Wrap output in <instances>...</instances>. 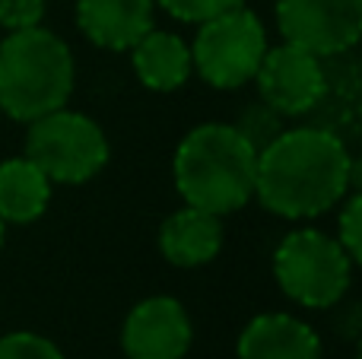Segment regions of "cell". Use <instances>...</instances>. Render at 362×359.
<instances>
[{
    "label": "cell",
    "mask_w": 362,
    "mask_h": 359,
    "mask_svg": "<svg viewBox=\"0 0 362 359\" xmlns=\"http://www.w3.org/2000/svg\"><path fill=\"white\" fill-rule=\"evenodd\" d=\"M238 359H321V341L296 315H257L238 334Z\"/></svg>",
    "instance_id": "cell-11"
},
{
    "label": "cell",
    "mask_w": 362,
    "mask_h": 359,
    "mask_svg": "<svg viewBox=\"0 0 362 359\" xmlns=\"http://www.w3.org/2000/svg\"><path fill=\"white\" fill-rule=\"evenodd\" d=\"M334 239L344 245V252L353 261H362V197L350 194L344 204V213L337 220V235Z\"/></svg>",
    "instance_id": "cell-17"
},
{
    "label": "cell",
    "mask_w": 362,
    "mask_h": 359,
    "mask_svg": "<svg viewBox=\"0 0 362 359\" xmlns=\"http://www.w3.org/2000/svg\"><path fill=\"white\" fill-rule=\"evenodd\" d=\"M356 261L334 235L296 229L276 245L274 277L293 302L305 309H331L344 299Z\"/></svg>",
    "instance_id": "cell-4"
},
{
    "label": "cell",
    "mask_w": 362,
    "mask_h": 359,
    "mask_svg": "<svg viewBox=\"0 0 362 359\" xmlns=\"http://www.w3.org/2000/svg\"><path fill=\"white\" fill-rule=\"evenodd\" d=\"M0 359H64L57 343L32 331H13L0 337Z\"/></svg>",
    "instance_id": "cell-15"
},
{
    "label": "cell",
    "mask_w": 362,
    "mask_h": 359,
    "mask_svg": "<svg viewBox=\"0 0 362 359\" xmlns=\"http://www.w3.org/2000/svg\"><path fill=\"white\" fill-rule=\"evenodd\" d=\"M191 318L172 296H150L131 309L121 328L127 359H185L191 350Z\"/></svg>",
    "instance_id": "cell-9"
},
{
    "label": "cell",
    "mask_w": 362,
    "mask_h": 359,
    "mask_svg": "<svg viewBox=\"0 0 362 359\" xmlns=\"http://www.w3.org/2000/svg\"><path fill=\"white\" fill-rule=\"evenodd\" d=\"M4 235H6V223L0 220V245H4Z\"/></svg>",
    "instance_id": "cell-19"
},
{
    "label": "cell",
    "mask_w": 362,
    "mask_h": 359,
    "mask_svg": "<svg viewBox=\"0 0 362 359\" xmlns=\"http://www.w3.org/2000/svg\"><path fill=\"white\" fill-rule=\"evenodd\" d=\"M131 61L140 83L153 93H172L185 86L194 70L191 45H185V38H178L175 32H163L156 25L131 48Z\"/></svg>",
    "instance_id": "cell-13"
},
{
    "label": "cell",
    "mask_w": 362,
    "mask_h": 359,
    "mask_svg": "<svg viewBox=\"0 0 362 359\" xmlns=\"http://www.w3.org/2000/svg\"><path fill=\"white\" fill-rule=\"evenodd\" d=\"M175 188L187 207L235 213L255 197L257 146L235 124H200L175 150Z\"/></svg>",
    "instance_id": "cell-2"
},
{
    "label": "cell",
    "mask_w": 362,
    "mask_h": 359,
    "mask_svg": "<svg viewBox=\"0 0 362 359\" xmlns=\"http://www.w3.org/2000/svg\"><path fill=\"white\" fill-rule=\"evenodd\" d=\"M74 93V54L54 32L32 29L6 32L0 42V108L13 121L42 118L67 105Z\"/></svg>",
    "instance_id": "cell-3"
},
{
    "label": "cell",
    "mask_w": 362,
    "mask_h": 359,
    "mask_svg": "<svg viewBox=\"0 0 362 359\" xmlns=\"http://www.w3.org/2000/svg\"><path fill=\"white\" fill-rule=\"evenodd\" d=\"M356 163L344 140L321 127H293L274 134L257 150L255 197L270 213L308 220L346 197Z\"/></svg>",
    "instance_id": "cell-1"
},
{
    "label": "cell",
    "mask_w": 362,
    "mask_h": 359,
    "mask_svg": "<svg viewBox=\"0 0 362 359\" xmlns=\"http://www.w3.org/2000/svg\"><path fill=\"white\" fill-rule=\"evenodd\" d=\"M255 83L264 105L276 114H286V118L312 112L327 89L321 57L293 42H283L276 48L264 51Z\"/></svg>",
    "instance_id": "cell-8"
},
{
    "label": "cell",
    "mask_w": 362,
    "mask_h": 359,
    "mask_svg": "<svg viewBox=\"0 0 362 359\" xmlns=\"http://www.w3.org/2000/svg\"><path fill=\"white\" fill-rule=\"evenodd\" d=\"M276 23L286 42L312 54H344L359 42L362 0H276Z\"/></svg>",
    "instance_id": "cell-7"
},
{
    "label": "cell",
    "mask_w": 362,
    "mask_h": 359,
    "mask_svg": "<svg viewBox=\"0 0 362 359\" xmlns=\"http://www.w3.org/2000/svg\"><path fill=\"white\" fill-rule=\"evenodd\" d=\"M159 4L169 16L181 19V23H204V19L216 16V13H226L232 6H242V0H153Z\"/></svg>",
    "instance_id": "cell-16"
},
{
    "label": "cell",
    "mask_w": 362,
    "mask_h": 359,
    "mask_svg": "<svg viewBox=\"0 0 362 359\" xmlns=\"http://www.w3.org/2000/svg\"><path fill=\"white\" fill-rule=\"evenodd\" d=\"M153 0H76V23L93 45L131 51L153 29Z\"/></svg>",
    "instance_id": "cell-10"
},
{
    "label": "cell",
    "mask_w": 362,
    "mask_h": 359,
    "mask_svg": "<svg viewBox=\"0 0 362 359\" xmlns=\"http://www.w3.org/2000/svg\"><path fill=\"white\" fill-rule=\"evenodd\" d=\"M51 201V182L32 159H6L0 163V220L32 223L45 213Z\"/></svg>",
    "instance_id": "cell-14"
},
{
    "label": "cell",
    "mask_w": 362,
    "mask_h": 359,
    "mask_svg": "<svg viewBox=\"0 0 362 359\" xmlns=\"http://www.w3.org/2000/svg\"><path fill=\"white\" fill-rule=\"evenodd\" d=\"M45 0H0V25L6 32L42 25Z\"/></svg>",
    "instance_id": "cell-18"
},
{
    "label": "cell",
    "mask_w": 362,
    "mask_h": 359,
    "mask_svg": "<svg viewBox=\"0 0 362 359\" xmlns=\"http://www.w3.org/2000/svg\"><path fill=\"white\" fill-rule=\"evenodd\" d=\"M25 159H32L51 184H83L105 169L108 137L93 118L57 108L29 121Z\"/></svg>",
    "instance_id": "cell-5"
},
{
    "label": "cell",
    "mask_w": 362,
    "mask_h": 359,
    "mask_svg": "<svg viewBox=\"0 0 362 359\" xmlns=\"http://www.w3.org/2000/svg\"><path fill=\"white\" fill-rule=\"evenodd\" d=\"M223 248V216L197 207H181L159 229V252L175 267L210 264Z\"/></svg>",
    "instance_id": "cell-12"
},
{
    "label": "cell",
    "mask_w": 362,
    "mask_h": 359,
    "mask_svg": "<svg viewBox=\"0 0 362 359\" xmlns=\"http://www.w3.org/2000/svg\"><path fill=\"white\" fill-rule=\"evenodd\" d=\"M264 51H267L264 23L245 6H232L200 23L191 45V64L210 86L238 89L255 80Z\"/></svg>",
    "instance_id": "cell-6"
}]
</instances>
